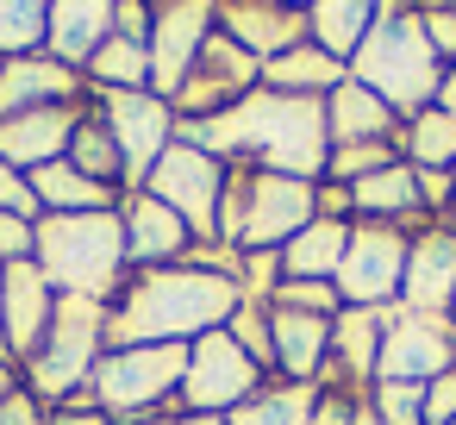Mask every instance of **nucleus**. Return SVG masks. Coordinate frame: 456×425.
<instances>
[{"label":"nucleus","mask_w":456,"mask_h":425,"mask_svg":"<svg viewBox=\"0 0 456 425\" xmlns=\"http://www.w3.org/2000/svg\"><path fill=\"white\" fill-rule=\"evenodd\" d=\"M350 213H356V219H387V225H412V219H425L412 163L400 157V163H387V169L362 176V182L350 188Z\"/></svg>","instance_id":"a878e982"},{"label":"nucleus","mask_w":456,"mask_h":425,"mask_svg":"<svg viewBox=\"0 0 456 425\" xmlns=\"http://www.w3.org/2000/svg\"><path fill=\"white\" fill-rule=\"evenodd\" d=\"M325 132H331V144H394L400 113H394L375 88H362L356 76H344V82L325 94Z\"/></svg>","instance_id":"5701e85b"},{"label":"nucleus","mask_w":456,"mask_h":425,"mask_svg":"<svg viewBox=\"0 0 456 425\" xmlns=\"http://www.w3.org/2000/svg\"><path fill=\"white\" fill-rule=\"evenodd\" d=\"M182 144L219 157V163H244V169H275V176H300L319 182L325 157H331V132H325V101L306 94H275V88H250L238 107L213 113V119H188L175 126Z\"/></svg>","instance_id":"f257e3e1"},{"label":"nucleus","mask_w":456,"mask_h":425,"mask_svg":"<svg viewBox=\"0 0 456 425\" xmlns=\"http://www.w3.org/2000/svg\"><path fill=\"white\" fill-rule=\"evenodd\" d=\"M225 331H232V344L263 369V375H275V338H269V300H238V313L225 319Z\"/></svg>","instance_id":"f704fd0d"},{"label":"nucleus","mask_w":456,"mask_h":425,"mask_svg":"<svg viewBox=\"0 0 456 425\" xmlns=\"http://www.w3.org/2000/svg\"><path fill=\"white\" fill-rule=\"evenodd\" d=\"M82 88H88V76L57 63L51 51L7 57L0 63V119H20V113H38V107H76Z\"/></svg>","instance_id":"f3484780"},{"label":"nucleus","mask_w":456,"mask_h":425,"mask_svg":"<svg viewBox=\"0 0 456 425\" xmlns=\"http://www.w3.org/2000/svg\"><path fill=\"white\" fill-rule=\"evenodd\" d=\"M362 394H344V388H319V406H313V425H350Z\"/></svg>","instance_id":"a18cd8bd"},{"label":"nucleus","mask_w":456,"mask_h":425,"mask_svg":"<svg viewBox=\"0 0 456 425\" xmlns=\"http://www.w3.org/2000/svg\"><path fill=\"white\" fill-rule=\"evenodd\" d=\"M381 325H387V306H344L331 319V363H325L319 388L369 394L375 363H381Z\"/></svg>","instance_id":"6ab92c4d"},{"label":"nucleus","mask_w":456,"mask_h":425,"mask_svg":"<svg viewBox=\"0 0 456 425\" xmlns=\"http://www.w3.org/2000/svg\"><path fill=\"white\" fill-rule=\"evenodd\" d=\"M82 76L94 82V94H138V88H151V51L132 38H107L82 63Z\"/></svg>","instance_id":"2f4dec72"},{"label":"nucleus","mask_w":456,"mask_h":425,"mask_svg":"<svg viewBox=\"0 0 456 425\" xmlns=\"http://www.w3.org/2000/svg\"><path fill=\"white\" fill-rule=\"evenodd\" d=\"M313 406H319V381L269 375L238 413H225V425H313Z\"/></svg>","instance_id":"c756f323"},{"label":"nucleus","mask_w":456,"mask_h":425,"mask_svg":"<svg viewBox=\"0 0 456 425\" xmlns=\"http://www.w3.org/2000/svg\"><path fill=\"white\" fill-rule=\"evenodd\" d=\"M350 244V219H313L281 244V282H331Z\"/></svg>","instance_id":"bb28decb"},{"label":"nucleus","mask_w":456,"mask_h":425,"mask_svg":"<svg viewBox=\"0 0 456 425\" xmlns=\"http://www.w3.org/2000/svg\"><path fill=\"white\" fill-rule=\"evenodd\" d=\"M281 7H300V13H306V7H313V0H281Z\"/></svg>","instance_id":"603ef678"},{"label":"nucleus","mask_w":456,"mask_h":425,"mask_svg":"<svg viewBox=\"0 0 456 425\" xmlns=\"http://www.w3.org/2000/svg\"><path fill=\"white\" fill-rule=\"evenodd\" d=\"M101 356H107V306L101 300L57 294L51 331L26 356V394H38L45 406H63V400H76L94 381V363Z\"/></svg>","instance_id":"39448f33"},{"label":"nucleus","mask_w":456,"mask_h":425,"mask_svg":"<svg viewBox=\"0 0 456 425\" xmlns=\"http://www.w3.org/2000/svg\"><path fill=\"white\" fill-rule=\"evenodd\" d=\"M369 406L381 425H425V388L419 381H369Z\"/></svg>","instance_id":"e433bc0d"},{"label":"nucleus","mask_w":456,"mask_h":425,"mask_svg":"<svg viewBox=\"0 0 456 425\" xmlns=\"http://www.w3.org/2000/svg\"><path fill=\"white\" fill-rule=\"evenodd\" d=\"M419 26H425V38H431V51H437V63H456V7L450 0H419Z\"/></svg>","instance_id":"58836bf2"},{"label":"nucleus","mask_w":456,"mask_h":425,"mask_svg":"<svg viewBox=\"0 0 456 425\" xmlns=\"http://www.w3.org/2000/svg\"><path fill=\"white\" fill-rule=\"evenodd\" d=\"M82 113H88V101H76V107H38V113H20V119H0V163L20 169V176H32V169L69 157V138H76Z\"/></svg>","instance_id":"aec40b11"},{"label":"nucleus","mask_w":456,"mask_h":425,"mask_svg":"<svg viewBox=\"0 0 456 425\" xmlns=\"http://www.w3.org/2000/svg\"><path fill=\"white\" fill-rule=\"evenodd\" d=\"M32 194H38V207H45V213H113V207L126 200L119 188L88 182L69 157H57V163L32 169Z\"/></svg>","instance_id":"cd10ccee"},{"label":"nucleus","mask_w":456,"mask_h":425,"mask_svg":"<svg viewBox=\"0 0 456 425\" xmlns=\"http://www.w3.org/2000/svg\"><path fill=\"white\" fill-rule=\"evenodd\" d=\"M444 369H456V319H425V313H406L400 300L387 306V325H381V363H375V381H437Z\"/></svg>","instance_id":"ddd939ff"},{"label":"nucleus","mask_w":456,"mask_h":425,"mask_svg":"<svg viewBox=\"0 0 456 425\" xmlns=\"http://www.w3.org/2000/svg\"><path fill=\"white\" fill-rule=\"evenodd\" d=\"M350 76H356L362 88H375L400 119H412V113H425V107L437 101L444 63H437V51H431V38H425L419 13L400 7V0H381V20H375V32L356 45Z\"/></svg>","instance_id":"20e7f679"},{"label":"nucleus","mask_w":456,"mask_h":425,"mask_svg":"<svg viewBox=\"0 0 456 425\" xmlns=\"http://www.w3.org/2000/svg\"><path fill=\"white\" fill-rule=\"evenodd\" d=\"M450 425H456V419H450Z\"/></svg>","instance_id":"864d4df0"},{"label":"nucleus","mask_w":456,"mask_h":425,"mask_svg":"<svg viewBox=\"0 0 456 425\" xmlns=\"http://www.w3.org/2000/svg\"><path fill=\"white\" fill-rule=\"evenodd\" d=\"M431 107L456 119V63H444V82H437V101H431Z\"/></svg>","instance_id":"09e8293b"},{"label":"nucleus","mask_w":456,"mask_h":425,"mask_svg":"<svg viewBox=\"0 0 456 425\" xmlns=\"http://www.w3.org/2000/svg\"><path fill=\"white\" fill-rule=\"evenodd\" d=\"M51 38V0H0V63L32 57Z\"/></svg>","instance_id":"72a5a7b5"},{"label":"nucleus","mask_w":456,"mask_h":425,"mask_svg":"<svg viewBox=\"0 0 456 425\" xmlns=\"http://www.w3.org/2000/svg\"><path fill=\"white\" fill-rule=\"evenodd\" d=\"M269 306H294V313H319V319H338L344 313V300H338L331 282H281L269 294Z\"/></svg>","instance_id":"4c0bfd02"},{"label":"nucleus","mask_w":456,"mask_h":425,"mask_svg":"<svg viewBox=\"0 0 456 425\" xmlns=\"http://www.w3.org/2000/svg\"><path fill=\"white\" fill-rule=\"evenodd\" d=\"M219 32V0H157L151 13V94L175 101L182 76L194 69L200 45Z\"/></svg>","instance_id":"4468645a"},{"label":"nucleus","mask_w":456,"mask_h":425,"mask_svg":"<svg viewBox=\"0 0 456 425\" xmlns=\"http://www.w3.org/2000/svg\"><path fill=\"white\" fill-rule=\"evenodd\" d=\"M88 113H94V119L107 126V138L119 144V157H126V182L144 188V176L157 169V157L175 144V107H169L163 94L138 88V94H94ZM132 188H126V194H132Z\"/></svg>","instance_id":"9d476101"},{"label":"nucleus","mask_w":456,"mask_h":425,"mask_svg":"<svg viewBox=\"0 0 456 425\" xmlns=\"http://www.w3.org/2000/svg\"><path fill=\"white\" fill-rule=\"evenodd\" d=\"M0 213H13V219H45V207H38V194H32V176L7 169V163H0Z\"/></svg>","instance_id":"a19ab883"},{"label":"nucleus","mask_w":456,"mask_h":425,"mask_svg":"<svg viewBox=\"0 0 456 425\" xmlns=\"http://www.w3.org/2000/svg\"><path fill=\"white\" fill-rule=\"evenodd\" d=\"M144 425H225L219 413H182V406H169V413H157V419H144Z\"/></svg>","instance_id":"de8ad7c7"},{"label":"nucleus","mask_w":456,"mask_h":425,"mask_svg":"<svg viewBox=\"0 0 456 425\" xmlns=\"http://www.w3.org/2000/svg\"><path fill=\"white\" fill-rule=\"evenodd\" d=\"M113 7H119V0H51V38H45V51L57 63L82 69L113 38Z\"/></svg>","instance_id":"b1692460"},{"label":"nucleus","mask_w":456,"mask_h":425,"mask_svg":"<svg viewBox=\"0 0 456 425\" xmlns=\"http://www.w3.org/2000/svg\"><path fill=\"white\" fill-rule=\"evenodd\" d=\"M269 338H275V375L281 381H319L331 363V319L269 306Z\"/></svg>","instance_id":"4be33fe9"},{"label":"nucleus","mask_w":456,"mask_h":425,"mask_svg":"<svg viewBox=\"0 0 456 425\" xmlns=\"http://www.w3.org/2000/svg\"><path fill=\"white\" fill-rule=\"evenodd\" d=\"M313 219H319V182L275 176V169H250L238 250H281V244H288L294 232H306Z\"/></svg>","instance_id":"9b49d317"},{"label":"nucleus","mask_w":456,"mask_h":425,"mask_svg":"<svg viewBox=\"0 0 456 425\" xmlns=\"http://www.w3.org/2000/svg\"><path fill=\"white\" fill-rule=\"evenodd\" d=\"M437 225H444V232H456V188H450V207L437 213Z\"/></svg>","instance_id":"3c124183"},{"label":"nucleus","mask_w":456,"mask_h":425,"mask_svg":"<svg viewBox=\"0 0 456 425\" xmlns=\"http://www.w3.org/2000/svg\"><path fill=\"white\" fill-rule=\"evenodd\" d=\"M69 163L88 176V182H101V188H132L126 182V157H119V144L107 138V126L94 119V113H82V126H76V138H69Z\"/></svg>","instance_id":"473e14b6"},{"label":"nucleus","mask_w":456,"mask_h":425,"mask_svg":"<svg viewBox=\"0 0 456 425\" xmlns=\"http://www.w3.org/2000/svg\"><path fill=\"white\" fill-rule=\"evenodd\" d=\"M119 225H126V269H169V263H188L194 250V232L182 225V213H169L144 188L119 200Z\"/></svg>","instance_id":"a211bd4d"},{"label":"nucleus","mask_w":456,"mask_h":425,"mask_svg":"<svg viewBox=\"0 0 456 425\" xmlns=\"http://www.w3.org/2000/svg\"><path fill=\"white\" fill-rule=\"evenodd\" d=\"M450 319H456V313H450Z\"/></svg>","instance_id":"5fc2aeb1"},{"label":"nucleus","mask_w":456,"mask_h":425,"mask_svg":"<svg viewBox=\"0 0 456 425\" xmlns=\"http://www.w3.org/2000/svg\"><path fill=\"white\" fill-rule=\"evenodd\" d=\"M45 282L57 294H76V300H113L126 288V225H119V207L113 213H45L38 219V257Z\"/></svg>","instance_id":"7ed1b4c3"},{"label":"nucleus","mask_w":456,"mask_h":425,"mask_svg":"<svg viewBox=\"0 0 456 425\" xmlns=\"http://www.w3.org/2000/svg\"><path fill=\"white\" fill-rule=\"evenodd\" d=\"M182 369H188V344H119L94 363L88 394L113 425H144L175 406Z\"/></svg>","instance_id":"423d86ee"},{"label":"nucleus","mask_w":456,"mask_h":425,"mask_svg":"<svg viewBox=\"0 0 456 425\" xmlns=\"http://www.w3.org/2000/svg\"><path fill=\"white\" fill-rule=\"evenodd\" d=\"M406 244H412L406 225L350 219V244H344V263L331 275L338 300L344 306H394L400 300V282H406Z\"/></svg>","instance_id":"6e6552de"},{"label":"nucleus","mask_w":456,"mask_h":425,"mask_svg":"<svg viewBox=\"0 0 456 425\" xmlns=\"http://www.w3.org/2000/svg\"><path fill=\"white\" fill-rule=\"evenodd\" d=\"M375 20H381V0H313L306 7V38L350 69L356 45L375 32Z\"/></svg>","instance_id":"393cba45"},{"label":"nucleus","mask_w":456,"mask_h":425,"mask_svg":"<svg viewBox=\"0 0 456 425\" xmlns=\"http://www.w3.org/2000/svg\"><path fill=\"white\" fill-rule=\"evenodd\" d=\"M387 163H400V151H394V144H331V157H325V176H319V182L356 188L362 176H375V169H387Z\"/></svg>","instance_id":"c9c22d12"},{"label":"nucleus","mask_w":456,"mask_h":425,"mask_svg":"<svg viewBox=\"0 0 456 425\" xmlns=\"http://www.w3.org/2000/svg\"><path fill=\"white\" fill-rule=\"evenodd\" d=\"M450 419H456V369L425 381V425H450Z\"/></svg>","instance_id":"37998d69"},{"label":"nucleus","mask_w":456,"mask_h":425,"mask_svg":"<svg viewBox=\"0 0 456 425\" xmlns=\"http://www.w3.org/2000/svg\"><path fill=\"white\" fill-rule=\"evenodd\" d=\"M269 375L232 344V331L219 325V331H207V338H194L188 344V369H182V394H175V406L182 413H238L256 388H263Z\"/></svg>","instance_id":"1a4fd4ad"},{"label":"nucleus","mask_w":456,"mask_h":425,"mask_svg":"<svg viewBox=\"0 0 456 425\" xmlns=\"http://www.w3.org/2000/svg\"><path fill=\"white\" fill-rule=\"evenodd\" d=\"M344 76H350V69H344L338 57H325L313 38L294 45V51H281L275 63H263V88H275V94H306V101H325Z\"/></svg>","instance_id":"c85d7f7f"},{"label":"nucleus","mask_w":456,"mask_h":425,"mask_svg":"<svg viewBox=\"0 0 456 425\" xmlns=\"http://www.w3.org/2000/svg\"><path fill=\"white\" fill-rule=\"evenodd\" d=\"M225 163L219 157H207V151H194V144H169L163 157H157V169L144 176V194L151 200H163L169 213H182V225L194 232V250H207V244H219V200H225Z\"/></svg>","instance_id":"0eeeda50"},{"label":"nucleus","mask_w":456,"mask_h":425,"mask_svg":"<svg viewBox=\"0 0 456 425\" xmlns=\"http://www.w3.org/2000/svg\"><path fill=\"white\" fill-rule=\"evenodd\" d=\"M219 32L244 45L256 63H275L281 51L306 45V13L281 0H219Z\"/></svg>","instance_id":"412c9836"},{"label":"nucleus","mask_w":456,"mask_h":425,"mask_svg":"<svg viewBox=\"0 0 456 425\" xmlns=\"http://www.w3.org/2000/svg\"><path fill=\"white\" fill-rule=\"evenodd\" d=\"M51 313H57V288L45 282L38 263H7L0 269V331H7V356L13 363H26L45 344Z\"/></svg>","instance_id":"dca6fc26"},{"label":"nucleus","mask_w":456,"mask_h":425,"mask_svg":"<svg viewBox=\"0 0 456 425\" xmlns=\"http://www.w3.org/2000/svg\"><path fill=\"white\" fill-rule=\"evenodd\" d=\"M151 13H157V0H119L113 7V38L151 45Z\"/></svg>","instance_id":"79ce46f5"},{"label":"nucleus","mask_w":456,"mask_h":425,"mask_svg":"<svg viewBox=\"0 0 456 425\" xmlns=\"http://www.w3.org/2000/svg\"><path fill=\"white\" fill-rule=\"evenodd\" d=\"M400 306L425 313V319H450L456 313V232H444V225H419L412 232Z\"/></svg>","instance_id":"2eb2a0df"},{"label":"nucleus","mask_w":456,"mask_h":425,"mask_svg":"<svg viewBox=\"0 0 456 425\" xmlns=\"http://www.w3.org/2000/svg\"><path fill=\"white\" fill-rule=\"evenodd\" d=\"M0 425H51V413H45V400H38V394L13 388L7 400H0Z\"/></svg>","instance_id":"c03bdc74"},{"label":"nucleus","mask_w":456,"mask_h":425,"mask_svg":"<svg viewBox=\"0 0 456 425\" xmlns=\"http://www.w3.org/2000/svg\"><path fill=\"white\" fill-rule=\"evenodd\" d=\"M13 388H20V375H13V363H0V400H7Z\"/></svg>","instance_id":"8fccbe9b"},{"label":"nucleus","mask_w":456,"mask_h":425,"mask_svg":"<svg viewBox=\"0 0 456 425\" xmlns=\"http://www.w3.org/2000/svg\"><path fill=\"white\" fill-rule=\"evenodd\" d=\"M38 257V219L0 213V263H32Z\"/></svg>","instance_id":"ea45409f"},{"label":"nucleus","mask_w":456,"mask_h":425,"mask_svg":"<svg viewBox=\"0 0 456 425\" xmlns=\"http://www.w3.org/2000/svg\"><path fill=\"white\" fill-rule=\"evenodd\" d=\"M244 288L225 269L169 263V269H132L126 288L107 300V350L119 344H194L219 331L238 313Z\"/></svg>","instance_id":"f03ea898"},{"label":"nucleus","mask_w":456,"mask_h":425,"mask_svg":"<svg viewBox=\"0 0 456 425\" xmlns=\"http://www.w3.org/2000/svg\"><path fill=\"white\" fill-rule=\"evenodd\" d=\"M394 151H400L412 169H456V119L437 113V107H425V113L400 119Z\"/></svg>","instance_id":"7c9ffc66"},{"label":"nucleus","mask_w":456,"mask_h":425,"mask_svg":"<svg viewBox=\"0 0 456 425\" xmlns=\"http://www.w3.org/2000/svg\"><path fill=\"white\" fill-rule=\"evenodd\" d=\"M51 425H113V419H107V413H101V406H94V394H88V388H82V394H76V400H63V406H57V413H51Z\"/></svg>","instance_id":"49530a36"},{"label":"nucleus","mask_w":456,"mask_h":425,"mask_svg":"<svg viewBox=\"0 0 456 425\" xmlns=\"http://www.w3.org/2000/svg\"><path fill=\"white\" fill-rule=\"evenodd\" d=\"M256 82H263V63H256L244 45H232L225 32H213V38L200 45L194 69L182 76L175 101H169V107H175V126H188V119H213V113L238 107Z\"/></svg>","instance_id":"f8f14e48"}]
</instances>
